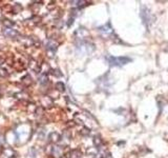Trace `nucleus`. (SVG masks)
Returning a JSON list of instances; mask_svg holds the SVG:
<instances>
[{
    "label": "nucleus",
    "mask_w": 168,
    "mask_h": 158,
    "mask_svg": "<svg viewBox=\"0 0 168 158\" xmlns=\"http://www.w3.org/2000/svg\"><path fill=\"white\" fill-rule=\"evenodd\" d=\"M106 60H107L108 64L110 67H122L125 65L126 63L130 62L132 59L128 58V57H114V56H107L106 57Z\"/></svg>",
    "instance_id": "f257e3e1"
},
{
    "label": "nucleus",
    "mask_w": 168,
    "mask_h": 158,
    "mask_svg": "<svg viewBox=\"0 0 168 158\" xmlns=\"http://www.w3.org/2000/svg\"><path fill=\"white\" fill-rule=\"evenodd\" d=\"M94 50H95L94 44L89 43L87 41H84V40H81L79 44H77V51L80 54H91Z\"/></svg>",
    "instance_id": "f03ea898"
},
{
    "label": "nucleus",
    "mask_w": 168,
    "mask_h": 158,
    "mask_svg": "<svg viewBox=\"0 0 168 158\" xmlns=\"http://www.w3.org/2000/svg\"><path fill=\"white\" fill-rule=\"evenodd\" d=\"M99 32L101 33V35H103L104 37H109L110 35L114 34V31H112V26H110L109 23L105 24L104 26H101L99 28Z\"/></svg>",
    "instance_id": "7ed1b4c3"
},
{
    "label": "nucleus",
    "mask_w": 168,
    "mask_h": 158,
    "mask_svg": "<svg viewBox=\"0 0 168 158\" xmlns=\"http://www.w3.org/2000/svg\"><path fill=\"white\" fill-rule=\"evenodd\" d=\"M51 154L56 158H61L63 156V148L61 145H54L52 148Z\"/></svg>",
    "instance_id": "20e7f679"
},
{
    "label": "nucleus",
    "mask_w": 168,
    "mask_h": 158,
    "mask_svg": "<svg viewBox=\"0 0 168 158\" xmlns=\"http://www.w3.org/2000/svg\"><path fill=\"white\" fill-rule=\"evenodd\" d=\"M2 158H15L16 157V152L14 151L11 148H7L2 151V154H1Z\"/></svg>",
    "instance_id": "39448f33"
},
{
    "label": "nucleus",
    "mask_w": 168,
    "mask_h": 158,
    "mask_svg": "<svg viewBox=\"0 0 168 158\" xmlns=\"http://www.w3.org/2000/svg\"><path fill=\"white\" fill-rule=\"evenodd\" d=\"M141 16H142V19H143V21H144L145 24H147L148 22L151 21V15H150V13H149V11L146 9V7H143L142 9Z\"/></svg>",
    "instance_id": "423d86ee"
},
{
    "label": "nucleus",
    "mask_w": 168,
    "mask_h": 158,
    "mask_svg": "<svg viewBox=\"0 0 168 158\" xmlns=\"http://www.w3.org/2000/svg\"><path fill=\"white\" fill-rule=\"evenodd\" d=\"M3 34H4L7 37L12 38V39L17 38V37L19 36V33H18L16 30H13V28H4V31H3Z\"/></svg>",
    "instance_id": "0eeeda50"
},
{
    "label": "nucleus",
    "mask_w": 168,
    "mask_h": 158,
    "mask_svg": "<svg viewBox=\"0 0 168 158\" xmlns=\"http://www.w3.org/2000/svg\"><path fill=\"white\" fill-rule=\"evenodd\" d=\"M61 140V136L59 133L56 132H52L50 135H48V141L52 143H58L59 141Z\"/></svg>",
    "instance_id": "6e6552de"
},
{
    "label": "nucleus",
    "mask_w": 168,
    "mask_h": 158,
    "mask_svg": "<svg viewBox=\"0 0 168 158\" xmlns=\"http://www.w3.org/2000/svg\"><path fill=\"white\" fill-rule=\"evenodd\" d=\"M46 48H48V51L51 53V57L53 56V54H54L55 52L57 51V43L55 41H53V40H50V41L46 43Z\"/></svg>",
    "instance_id": "1a4fd4ad"
},
{
    "label": "nucleus",
    "mask_w": 168,
    "mask_h": 158,
    "mask_svg": "<svg viewBox=\"0 0 168 158\" xmlns=\"http://www.w3.org/2000/svg\"><path fill=\"white\" fill-rule=\"evenodd\" d=\"M81 156L82 153L80 152V150H73L66 154V158H81Z\"/></svg>",
    "instance_id": "9d476101"
},
{
    "label": "nucleus",
    "mask_w": 168,
    "mask_h": 158,
    "mask_svg": "<svg viewBox=\"0 0 168 158\" xmlns=\"http://www.w3.org/2000/svg\"><path fill=\"white\" fill-rule=\"evenodd\" d=\"M23 39H19V41L23 44L24 46H30L33 44V40L30 37H22Z\"/></svg>",
    "instance_id": "9b49d317"
},
{
    "label": "nucleus",
    "mask_w": 168,
    "mask_h": 158,
    "mask_svg": "<svg viewBox=\"0 0 168 158\" xmlns=\"http://www.w3.org/2000/svg\"><path fill=\"white\" fill-rule=\"evenodd\" d=\"M39 82L41 85H45V83L48 82V73L43 72V73H41L40 76H39Z\"/></svg>",
    "instance_id": "f8f14e48"
},
{
    "label": "nucleus",
    "mask_w": 168,
    "mask_h": 158,
    "mask_svg": "<svg viewBox=\"0 0 168 158\" xmlns=\"http://www.w3.org/2000/svg\"><path fill=\"white\" fill-rule=\"evenodd\" d=\"M30 69H32L33 71L37 72V73L40 71V65H39V63L37 62V61H35V60H30Z\"/></svg>",
    "instance_id": "ddd939ff"
},
{
    "label": "nucleus",
    "mask_w": 168,
    "mask_h": 158,
    "mask_svg": "<svg viewBox=\"0 0 168 158\" xmlns=\"http://www.w3.org/2000/svg\"><path fill=\"white\" fill-rule=\"evenodd\" d=\"M3 25L5 26V28H13V26L15 25V22L10 19H4L3 20Z\"/></svg>",
    "instance_id": "4468645a"
},
{
    "label": "nucleus",
    "mask_w": 168,
    "mask_h": 158,
    "mask_svg": "<svg viewBox=\"0 0 168 158\" xmlns=\"http://www.w3.org/2000/svg\"><path fill=\"white\" fill-rule=\"evenodd\" d=\"M55 88H56V90L59 92L65 91V85H64V82H62V81H58V82L56 83V85H55Z\"/></svg>",
    "instance_id": "2eb2a0df"
},
{
    "label": "nucleus",
    "mask_w": 168,
    "mask_h": 158,
    "mask_svg": "<svg viewBox=\"0 0 168 158\" xmlns=\"http://www.w3.org/2000/svg\"><path fill=\"white\" fill-rule=\"evenodd\" d=\"M22 83L25 85H30V83H32V77H30V75L24 76V77L22 78Z\"/></svg>",
    "instance_id": "dca6fc26"
},
{
    "label": "nucleus",
    "mask_w": 168,
    "mask_h": 158,
    "mask_svg": "<svg viewBox=\"0 0 168 158\" xmlns=\"http://www.w3.org/2000/svg\"><path fill=\"white\" fill-rule=\"evenodd\" d=\"M41 104L44 106H48V104H50V106H51L53 104V101L48 97H44V98H42V100H41Z\"/></svg>",
    "instance_id": "f3484780"
},
{
    "label": "nucleus",
    "mask_w": 168,
    "mask_h": 158,
    "mask_svg": "<svg viewBox=\"0 0 168 158\" xmlns=\"http://www.w3.org/2000/svg\"><path fill=\"white\" fill-rule=\"evenodd\" d=\"M9 76V72H7V69H3V67H0V77L5 78Z\"/></svg>",
    "instance_id": "a211bd4d"
},
{
    "label": "nucleus",
    "mask_w": 168,
    "mask_h": 158,
    "mask_svg": "<svg viewBox=\"0 0 168 158\" xmlns=\"http://www.w3.org/2000/svg\"><path fill=\"white\" fill-rule=\"evenodd\" d=\"M80 133H81V135H83V136H87V135L91 134V129H89V128H85V127H84V128L82 129V131Z\"/></svg>",
    "instance_id": "6ab92c4d"
},
{
    "label": "nucleus",
    "mask_w": 168,
    "mask_h": 158,
    "mask_svg": "<svg viewBox=\"0 0 168 158\" xmlns=\"http://www.w3.org/2000/svg\"><path fill=\"white\" fill-rule=\"evenodd\" d=\"M21 11H22V7L20 4H18L17 3V4L14 5V11H13L14 14H18V13H20Z\"/></svg>",
    "instance_id": "aec40b11"
},
{
    "label": "nucleus",
    "mask_w": 168,
    "mask_h": 158,
    "mask_svg": "<svg viewBox=\"0 0 168 158\" xmlns=\"http://www.w3.org/2000/svg\"><path fill=\"white\" fill-rule=\"evenodd\" d=\"M53 75L56 76V77H61L62 76V73H60V71L59 70H53Z\"/></svg>",
    "instance_id": "412c9836"
},
{
    "label": "nucleus",
    "mask_w": 168,
    "mask_h": 158,
    "mask_svg": "<svg viewBox=\"0 0 168 158\" xmlns=\"http://www.w3.org/2000/svg\"><path fill=\"white\" fill-rule=\"evenodd\" d=\"M71 22H74V17H73V18H71V17L69 18V19H68V22H67V25H68V26L71 25Z\"/></svg>",
    "instance_id": "4be33fe9"
},
{
    "label": "nucleus",
    "mask_w": 168,
    "mask_h": 158,
    "mask_svg": "<svg viewBox=\"0 0 168 158\" xmlns=\"http://www.w3.org/2000/svg\"><path fill=\"white\" fill-rule=\"evenodd\" d=\"M4 62V59L3 58H0V67H1V65H2V63Z\"/></svg>",
    "instance_id": "5701e85b"
},
{
    "label": "nucleus",
    "mask_w": 168,
    "mask_h": 158,
    "mask_svg": "<svg viewBox=\"0 0 168 158\" xmlns=\"http://www.w3.org/2000/svg\"><path fill=\"white\" fill-rule=\"evenodd\" d=\"M3 141H4V140H3L2 136H0V143H2V142H3Z\"/></svg>",
    "instance_id": "b1692460"
},
{
    "label": "nucleus",
    "mask_w": 168,
    "mask_h": 158,
    "mask_svg": "<svg viewBox=\"0 0 168 158\" xmlns=\"http://www.w3.org/2000/svg\"><path fill=\"white\" fill-rule=\"evenodd\" d=\"M0 49H1V48H0Z\"/></svg>",
    "instance_id": "393cba45"
}]
</instances>
